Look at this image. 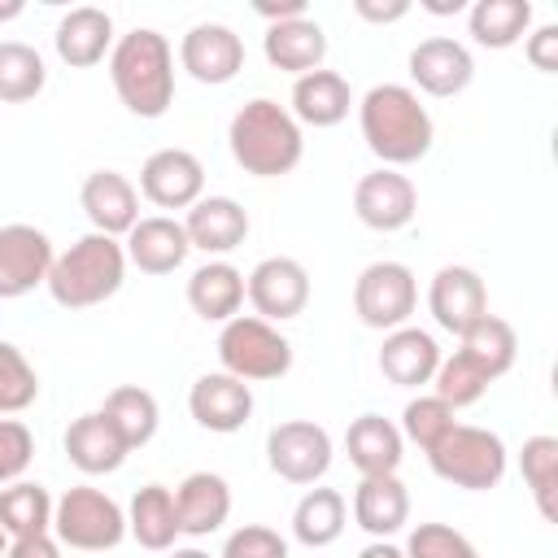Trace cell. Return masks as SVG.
Returning <instances> with one entry per match:
<instances>
[{
  "label": "cell",
  "mask_w": 558,
  "mask_h": 558,
  "mask_svg": "<svg viewBox=\"0 0 558 558\" xmlns=\"http://www.w3.org/2000/svg\"><path fill=\"white\" fill-rule=\"evenodd\" d=\"M126 532L140 541V549H153V554L174 549V536H179V519H174V493H170L166 484H144V488L131 497V510H126Z\"/></svg>",
  "instance_id": "30"
},
{
  "label": "cell",
  "mask_w": 558,
  "mask_h": 558,
  "mask_svg": "<svg viewBox=\"0 0 558 558\" xmlns=\"http://www.w3.org/2000/svg\"><path fill=\"white\" fill-rule=\"evenodd\" d=\"M418 305V279L405 262H371L353 283V314L371 331H397Z\"/></svg>",
  "instance_id": "8"
},
{
  "label": "cell",
  "mask_w": 558,
  "mask_h": 558,
  "mask_svg": "<svg viewBox=\"0 0 558 558\" xmlns=\"http://www.w3.org/2000/svg\"><path fill=\"white\" fill-rule=\"evenodd\" d=\"M227 144H231L235 166L253 179H283L305 157L301 122L270 96H253L235 109L227 126Z\"/></svg>",
  "instance_id": "2"
},
{
  "label": "cell",
  "mask_w": 558,
  "mask_h": 558,
  "mask_svg": "<svg viewBox=\"0 0 558 558\" xmlns=\"http://www.w3.org/2000/svg\"><path fill=\"white\" fill-rule=\"evenodd\" d=\"M357 558H405V549H397L392 541H371V545H366Z\"/></svg>",
  "instance_id": "48"
},
{
  "label": "cell",
  "mask_w": 558,
  "mask_h": 558,
  "mask_svg": "<svg viewBox=\"0 0 558 558\" xmlns=\"http://www.w3.org/2000/svg\"><path fill=\"white\" fill-rule=\"evenodd\" d=\"M244 296L257 318L266 323H288L310 305V270L296 257H262L244 275Z\"/></svg>",
  "instance_id": "10"
},
{
  "label": "cell",
  "mask_w": 558,
  "mask_h": 558,
  "mask_svg": "<svg viewBox=\"0 0 558 558\" xmlns=\"http://www.w3.org/2000/svg\"><path fill=\"white\" fill-rule=\"evenodd\" d=\"M22 9H26L22 0H4V4H0V22H13V17H22Z\"/></svg>",
  "instance_id": "50"
},
{
  "label": "cell",
  "mask_w": 558,
  "mask_h": 558,
  "mask_svg": "<svg viewBox=\"0 0 558 558\" xmlns=\"http://www.w3.org/2000/svg\"><path fill=\"white\" fill-rule=\"evenodd\" d=\"M4 549H9V536H4V532H0V558H4Z\"/></svg>",
  "instance_id": "52"
},
{
  "label": "cell",
  "mask_w": 558,
  "mask_h": 558,
  "mask_svg": "<svg viewBox=\"0 0 558 558\" xmlns=\"http://www.w3.org/2000/svg\"><path fill=\"white\" fill-rule=\"evenodd\" d=\"M432 471L453 484V488H471V493H488L501 484L506 475V440L488 427H471V423H453L432 449H427Z\"/></svg>",
  "instance_id": "5"
},
{
  "label": "cell",
  "mask_w": 558,
  "mask_h": 558,
  "mask_svg": "<svg viewBox=\"0 0 558 558\" xmlns=\"http://www.w3.org/2000/svg\"><path fill=\"white\" fill-rule=\"evenodd\" d=\"M78 205L100 235H126L140 222V187L118 170H92L78 187Z\"/></svg>",
  "instance_id": "18"
},
{
  "label": "cell",
  "mask_w": 558,
  "mask_h": 558,
  "mask_svg": "<svg viewBox=\"0 0 558 558\" xmlns=\"http://www.w3.org/2000/svg\"><path fill=\"white\" fill-rule=\"evenodd\" d=\"M519 471H523V484L541 510V519H558V506H554V488H558V436H527L523 449H519Z\"/></svg>",
  "instance_id": "37"
},
{
  "label": "cell",
  "mask_w": 558,
  "mask_h": 558,
  "mask_svg": "<svg viewBox=\"0 0 558 558\" xmlns=\"http://www.w3.org/2000/svg\"><path fill=\"white\" fill-rule=\"evenodd\" d=\"M126 279V253L113 235H100V231H87L78 235L65 253L52 257V270H48V292L61 310H92L100 301H109Z\"/></svg>",
  "instance_id": "4"
},
{
  "label": "cell",
  "mask_w": 558,
  "mask_h": 558,
  "mask_svg": "<svg viewBox=\"0 0 558 558\" xmlns=\"http://www.w3.org/2000/svg\"><path fill=\"white\" fill-rule=\"evenodd\" d=\"M4 558H61V541L52 532H35V536H13Z\"/></svg>",
  "instance_id": "45"
},
{
  "label": "cell",
  "mask_w": 558,
  "mask_h": 558,
  "mask_svg": "<svg viewBox=\"0 0 558 558\" xmlns=\"http://www.w3.org/2000/svg\"><path fill=\"white\" fill-rule=\"evenodd\" d=\"M187 244L209 253V257H227L248 240V209L235 196H201L187 218H183Z\"/></svg>",
  "instance_id": "20"
},
{
  "label": "cell",
  "mask_w": 558,
  "mask_h": 558,
  "mask_svg": "<svg viewBox=\"0 0 558 558\" xmlns=\"http://www.w3.org/2000/svg\"><path fill=\"white\" fill-rule=\"evenodd\" d=\"M262 52L275 70L283 74H310V70H323V57H327V35L323 26L305 13V17H288V22H275L266 26L262 35Z\"/></svg>",
  "instance_id": "24"
},
{
  "label": "cell",
  "mask_w": 558,
  "mask_h": 558,
  "mask_svg": "<svg viewBox=\"0 0 558 558\" xmlns=\"http://www.w3.org/2000/svg\"><path fill=\"white\" fill-rule=\"evenodd\" d=\"M52 257L57 253H52L48 231H39L31 222L0 227V301H17V296L35 292L39 283H48Z\"/></svg>",
  "instance_id": "11"
},
{
  "label": "cell",
  "mask_w": 558,
  "mask_h": 558,
  "mask_svg": "<svg viewBox=\"0 0 558 558\" xmlns=\"http://www.w3.org/2000/svg\"><path fill=\"white\" fill-rule=\"evenodd\" d=\"M35 458V436L22 418H0V488L22 480V471Z\"/></svg>",
  "instance_id": "43"
},
{
  "label": "cell",
  "mask_w": 558,
  "mask_h": 558,
  "mask_svg": "<svg viewBox=\"0 0 558 558\" xmlns=\"http://www.w3.org/2000/svg\"><path fill=\"white\" fill-rule=\"evenodd\" d=\"M65 458L83 471V475H113L122 462H126V440L113 432V423L92 410V414H78L70 427H65Z\"/></svg>",
  "instance_id": "25"
},
{
  "label": "cell",
  "mask_w": 558,
  "mask_h": 558,
  "mask_svg": "<svg viewBox=\"0 0 558 558\" xmlns=\"http://www.w3.org/2000/svg\"><path fill=\"white\" fill-rule=\"evenodd\" d=\"M187 410L205 432L231 436L253 418V388L227 371H209L192 384L187 392Z\"/></svg>",
  "instance_id": "17"
},
{
  "label": "cell",
  "mask_w": 558,
  "mask_h": 558,
  "mask_svg": "<svg viewBox=\"0 0 558 558\" xmlns=\"http://www.w3.org/2000/svg\"><path fill=\"white\" fill-rule=\"evenodd\" d=\"M401 449H405L401 427L384 414H357L344 432V453L362 475H397V466L405 458Z\"/></svg>",
  "instance_id": "28"
},
{
  "label": "cell",
  "mask_w": 558,
  "mask_h": 558,
  "mask_svg": "<svg viewBox=\"0 0 558 558\" xmlns=\"http://www.w3.org/2000/svg\"><path fill=\"white\" fill-rule=\"evenodd\" d=\"M453 414H458V410L445 405L436 392H427V397L418 392V397L405 401V410H401V440H410V445H418V449L427 453V449L458 423Z\"/></svg>",
  "instance_id": "40"
},
{
  "label": "cell",
  "mask_w": 558,
  "mask_h": 558,
  "mask_svg": "<svg viewBox=\"0 0 558 558\" xmlns=\"http://www.w3.org/2000/svg\"><path fill=\"white\" fill-rule=\"evenodd\" d=\"M231 514V484L218 471H192L174 488V519L179 536H209Z\"/></svg>",
  "instance_id": "21"
},
{
  "label": "cell",
  "mask_w": 558,
  "mask_h": 558,
  "mask_svg": "<svg viewBox=\"0 0 558 558\" xmlns=\"http://www.w3.org/2000/svg\"><path fill=\"white\" fill-rule=\"evenodd\" d=\"M187 305L205 323H231L244 305V275L222 257L196 266L187 279Z\"/></svg>",
  "instance_id": "29"
},
{
  "label": "cell",
  "mask_w": 558,
  "mask_h": 558,
  "mask_svg": "<svg viewBox=\"0 0 558 558\" xmlns=\"http://www.w3.org/2000/svg\"><path fill=\"white\" fill-rule=\"evenodd\" d=\"M109 83L135 118H161L174 100V48L161 31L135 26L113 39Z\"/></svg>",
  "instance_id": "3"
},
{
  "label": "cell",
  "mask_w": 558,
  "mask_h": 558,
  "mask_svg": "<svg viewBox=\"0 0 558 558\" xmlns=\"http://www.w3.org/2000/svg\"><path fill=\"white\" fill-rule=\"evenodd\" d=\"M423 9L436 13V17H445V13H462L466 4H462V0H423Z\"/></svg>",
  "instance_id": "49"
},
{
  "label": "cell",
  "mask_w": 558,
  "mask_h": 558,
  "mask_svg": "<svg viewBox=\"0 0 558 558\" xmlns=\"http://www.w3.org/2000/svg\"><path fill=\"white\" fill-rule=\"evenodd\" d=\"M179 65L209 87L231 83L244 70V39L222 26V22H196L183 39H179Z\"/></svg>",
  "instance_id": "14"
},
{
  "label": "cell",
  "mask_w": 558,
  "mask_h": 558,
  "mask_svg": "<svg viewBox=\"0 0 558 558\" xmlns=\"http://www.w3.org/2000/svg\"><path fill=\"white\" fill-rule=\"evenodd\" d=\"M218 558H288V541L266 523H244L222 541Z\"/></svg>",
  "instance_id": "42"
},
{
  "label": "cell",
  "mask_w": 558,
  "mask_h": 558,
  "mask_svg": "<svg viewBox=\"0 0 558 558\" xmlns=\"http://www.w3.org/2000/svg\"><path fill=\"white\" fill-rule=\"evenodd\" d=\"M57 57L70 65V70H87V65H100L109 52H113V17L96 4H78L70 9L61 22H57Z\"/></svg>",
  "instance_id": "23"
},
{
  "label": "cell",
  "mask_w": 558,
  "mask_h": 558,
  "mask_svg": "<svg viewBox=\"0 0 558 558\" xmlns=\"http://www.w3.org/2000/svg\"><path fill=\"white\" fill-rule=\"evenodd\" d=\"M466 26L480 48H510L527 35L532 4L527 0H475L466 9Z\"/></svg>",
  "instance_id": "34"
},
{
  "label": "cell",
  "mask_w": 558,
  "mask_h": 558,
  "mask_svg": "<svg viewBox=\"0 0 558 558\" xmlns=\"http://www.w3.org/2000/svg\"><path fill=\"white\" fill-rule=\"evenodd\" d=\"M331 436L314 418H288L275 423L266 436V462L288 484H318L331 471Z\"/></svg>",
  "instance_id": "9"
},
{
  "label": "cell",
  "mask_w": 558,
  "mask_h": 558,
  "mask_svg": "<svg viewBox=\"0 0 558 558\" xmlns=\"http://www.w3.org/2000/svg\"><path fill=\"white\" fill-rule=\"evenodd\" d=\"M458 353H466L488 379H501L514 366V357H519V336H514V327L506 318L484 314L480 323H471L458 336Z\"/></svg>",
  "instance_id": "33"
},
{
  "label": "cell",
  "mask_w": 558,
  "mask_h": 558,
  "mask_svg": "<svg viewBox=\"0 0 558 558\" xmlns=\"http://www.w3.org/2000/svg\"><path fill=\"white\" fill-rule=\"evenodd\" d=\"M122 253H126V266H135V270H144V275H174V270L187 262L192 244H187V231H183L179 218H170V214H148V218H140V222L126 231Z\"/></svg>",
  "instance_id": "19"
},
{
  "label": "cell",
  "mask_w": 558,
  "mask_h": 558,
  "mask_svg": "<svg viewBox=\"0 0 558 558\" xmlns=\"http://www.w3.org/2000/svg\"><path fill=\"white\" fill-rule=\"evenodd\" d=\"M353 109V92H349V78L336 74V70H310L292 83V118L301 126H340Z\"/></svg>",
  "instance_id": "27"
},
{
  "label": "cell",
  "mask_w": 558,
  "mask_h": 558,
  "mask_svg": "<svg viewBox=\"0 0 558 558\" xmlns=\"http://www.w3.org/2000/svg\"><path fill=\"white\" fill-rule=\"evenodd\" d=\"M488 375L466 357V353H449V357H440V366H436V375H432V392L445 401V405H453V410H462V405H475L484 392H488Z\"/></svg>",
  "instance_id": "38"
},
{
  "label": "cell",
  "mask_w": 558,
  "mask_h": 558,
  "mask_svg": "<svg viewBox=\"0 0 558 558\" xmlns=\"http://www.w3.org/2000/svg\"><path fill=\"white\" fill-rule=\"evenodd\" d=\"M218 362L227 375H235L244 384H266V379H283L292 371V344L275 323H266L257 314H235L218 331Z\"/></svg>",
  "instance_id": "6"
},
{
  "label": "cell",
  "mask_w": 558,
  "mask_h": 558,
  "mask_svg": "<svg viewBox=\"0 0 558 558\" xmlns=\"http://www.w3.org/2000/svg\"><path fill=\"white\" fill-rule=\"evenodd\" d=\"M353 523L375 541L397 536L410 523V493L397 475H362L353 488Z\"/></svg>",
  "instance_id": "26"
},
{
  "label": "cell",
  "mask_w": 558,
  "mask_h": 558,
  "mask_svg": "<svg viewBox=\"0 0 558 558\" xmlns=\"http://www.w3.org/2000/svg\"><path fill=\"white\" fill-rule=\"evenodd\" d=\"M0 532L13 536H35V532H52V497L44 484L31 480H13L0 488Z\"/></svg>",
  "instance_id": "35"
},
{
  "label": "cell",
  "mask_w": 558,
  "mask_h": 558,
  "mask_svg": "<svg viewBox=\"0 0 558 558\" xmlns=\"http://www.w3.org/2000/svg\"><path fill=\"white\" fill-rule=\"evenodd\" d=\"M353 214H357L362 227L388 235V231H401V227L414 222L418 192H414V183L401 170L379 166V170H371V174L357 179V187H353Z\"/></svg>",
  "instance_id": "13"
},
{
  "label": "cell",
  "mask_w": 558,
  "mask_h": 558,
  "mask_svg": "<svg viewBox=\"0 0 558 558\" xmlns=\"http://www.w3.org/2000/svg\"><path fill=\"white\" fill-rule=\"evenodd\" d=\"M427 310H432L440 331L462 336L471 323H480L488 314V288H484L480 270H471V266H440L432 275V288H427Z\"/></svg>",
  "instance_id": "16"
},
{
  "label": "cell",
  "mask_w": 558,
  "mask_h": 558,
  "mask_svg": "<svg viewBox=\"0 0 558 558\" xmlns=\"http://www.w3.org/2000/svg\"><path fill=\"white\" fill-rule=\"evenodd\" d=\"M405 558H480V549L449 523H418L405 541Z\"/></svg>",
  "instance_id": "41"
},
{
  "label": "cell",
  "mask_w": 558,
  "mask_h": 558,
  "mask_svg": "<svg viewBox=\"0 0 558 558\" xmlns=\"http://www.w3.org/2000/svg\"><path fill=\"white\" fill-rule=\"evenodd\" d=\"M410 78L418 92L449 100V96H462L471 87L475 61H471L466 44H458L449 35H432V39H418L410 48Z\"/></svg>",
  "instance_id": "15"
},
{
  "label": "cell",
  "mask_w": 558,
  "mask_h": 558,
  "mask_svg": "<svg viewBox=\"0 0 558 558\" xmlns=\"http://www.w3.org/2000/svg\"><path fill=\"white\" fill-rule=\"evenodd\" d=\"M357 126H362L366 148L388 170L427 157L432 153V140H436V126H432L427 105L405 83H375L362 96V105H357Z\"/></svg>",
  "instance_id": "1"
},
{
  "label": "cell",
  "mask_w": 558,
  "mask_h": 558,
  "mask_svg": "<svg viewBox=\"0 0 558 558\" xmlns=\"http://www.w3.org/2000/svg\"><path fill=\"white\" fill-rule=\"evenodd\" d=\"M140 196L157 209H192L205 196V166L187 148H157L140 166Z\"/></svg>",
  "instance_id": "12"
},
{
  "label": "cell",
  "mask_w": 558,
  "mask_h": 558,
  "mask_svg": "<svg viewBox=\"0 0 558 558\" xmlns=\"http://www.w3.org/2000/svg\"><path fill=\"white\" fill-rule=\"evenodd\" d=\"M44 57L22 39H0V105H26L44 92Z\"/></svg>",
  "instance_id": "36"
},
{
  "label": "cell",
  "mask_w": 558,
  "mask_h": 558,
  "mask_svg": "<svg viewBox=\"0 0 558 558\" xmlns=\"http://www.w3.org/2000/svg\"><path fill=\"white\" fill-rule=\"evenodd\" d=\"M353 13L362 22H401L410 13V0H353Z\"/></svg>",
  "instance_id": "46"
},
{
  "label": "cell",
  "mask_w": 558,
  "mask_h": 558,
  "mask_svg": "<svg viewBox=\"0 0 558 558\" xmlns=\"http://www.w3.org/2000/svg\"><path fill=\"white\" fill-rule=\"evenodd\" d=\"M52 536L70 549L105 554V549L122 545L126 514L109 493H100L92 484H74L52 501Z\"/></svg>",
  "instance_id": "7"
},
{
  "label": "cell",
  "mask_w": 558,
  "mask_h": 558,
  "mask_svg": "<svg viewBox=\"0 0 558 558\" xmlns=\"http://www.w3.org/2000/svg\"><path fill=\"white\" fill-rule=\"evenodd\" d=\"M523 57L532 61V70L554 74V70H558V26L545 22V26H536L532 35H523Z\"/></svg>",
  "instance_id": "44"
},
{
  "label": "cell",
  "mask_w": 558,
  "mask_h": 558,
  "mask_svg": "<svg viewBox=\"0 0 558 558\" xmlns=\"http://www.w3.org/2000/svg\"><path fill=\"white\" fill-rule=\"evenodd\" d=\"M436 366H440V344H436L432 331L405 323V327H397V331L384 336L379 371H384L388 384H397V388H423V384H432Z\"/></svg>",
  "instance_id": "22"
},
{
  "label": "cell",
  "mask_w": 558,
  "mask_h": 558,
  "mask_svg": "<svg viewBox=\"0 0 558 558\" xmlns=\"http://www.w3.org/2000/svg\"><path fill=\"white\" fill-rule=\"evenodd\" d=\"M344 519H349L344 493H336V488H310L296 501V510H292V536L305 549H327V545L340 541Z\"/></svg>",
  "instance_id": "32"
},
{
  "label": "cell",
  "mask_w": 558,
  "mask_h": 558,
  "mask_svg": "<svg viewBox=\"0 0 558 558\" xmlns=\"http://www.w3.org/2000/svg\"><path fill=\"white\" fill-rule=\"evenodd\" d=\"M257 13L275 26V22H288V17H305V0H279V4L262 0V4H257Z\"/></svg>",
  "instance_id": "47"
},
{
  "label": "cell",
  "mask_w": 558,
  "mask_h": 558,
  "mask_svg": "<svg viewBox=\"0 0 558 558\" xmlns=\"http://www.w3.org/2000/svg\"><path fill=\"white\" fill-rule=\"evenodd\" d=\"M100 414L113 423V432L126 440V449H144L153 436H157V423H161V410H157V397L140 384H118Z\"/></svg>",
  "instance_id": "31"
},
{
  "label": "cell",
  "mask_w": 558,
  "mask_h": 558,
  "mask_svg": "<svg viewBox=\"0 0 558 558\" xmlns=\"http://www.w3.org/2000/svg\"><path fill=\"white\" fill-rule=\"evenodd\" d=\"M39 397V375L26 362V353L9 340H0V418H13L31 410Z\"/></svg>",
  "instance_id": "39"
},
{
  "label": "cell",
  "mask_w": 558,
  "mask_h": 558,
  "mask_svg": "<svg viewBox=\"0 0 558 558\" xmlns=\"http://www.w3.org/2000/svg\"><path fill=\"white\" fill-rule=\"evenodd\" d=\"M166 558H214V554H205L196 545H183V549H166Z\"/></svg>",
  "instance_id": "51"
}]
</instances>
